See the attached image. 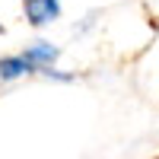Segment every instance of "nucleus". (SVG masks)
I'll use <instances>...</instances> for the list:
<instances>
[{"mask_svg": "<svg viewBox=\"0 0 159 159\" xmlns=\"http://www.w3.org/2000/svg\"><path fill=\"white\" fill-rule=\"evenodd\" d=\"M57 54H61V51L51 45V42H35L32 48H25V51H22V57L35 67V73L42 70V67H51V64L57 61Z\"/></svg>", "mask_w": 159, "mask_h": 159, "instance_id": "f03ea898", "label": "nucleus"}, {"mask_svg": "<svg viewBox=\"0 0 159 159\" xmlns=\"http://www.w3.org/2000/svg\"><path fill=\"white\" fill-rule=\"evenodd\" d=\"M38 73H42V76H48V80H61V83H70V80H73V73H61L54 64H51V67H42Z\"/></svg>", "mask_w": 159, "mask_h": 159, "instance_id": "20e7f679", "label": "nucleus"}, {"mask_svg": "<svg viewBox=\"0 0 159 159\" xmlns=\"http://www.w3.org/2000/svg\"><path fill=\"white\" fill-rule=\"evenodd\" d=\"M22 73H35V67L22 54H13V57H0V80H16Z\"/></svg>", "mask_w": 159, "mask_h": 159, "instance_id": "7ed1b4c3", "label": "nucleus"}, {"mask_svg": "<svg viewBox=\"0 0 159 159\" xmlns=\"http://www.w3.org/2000/svg\"><path fill=\"white\" fill-rule=\"evenodd\" d=\"M22 3H25V0H22Z\"/></svg>", "mask_w": 159, "mask_h": 159, "instance_id": "423d86ee", "label": "nucleus"}, {"mask_svg": "<svg viewBox=\"0 0 159 159\" xmlns=\"http://www.w3.org/2000/svg\"><path fill=\"white\" fill-rule=\"evenodd\" d=\"M22 7H25V19H29L35 29H42V25L54 22L61 16V3L57 0H25Z\"/></svg>", "mask_w": 159, "mask_h": 159, "instance_id": "f257e3e1", "label": "nucleus"}, {"mask_svg": "<svg viewBox=\"0 0 159 159\" xmlns=\"http://www.w3.org/2000/svg\"><path fill=\"white\" fill-rule=\"evenodd\" d=\"M0 35H3V22H0Z\"/></svg>", "mask_w": 159, "mask_h": 159, "instance_id": "39448f33", "label": "nucleus"}]
</instances>
